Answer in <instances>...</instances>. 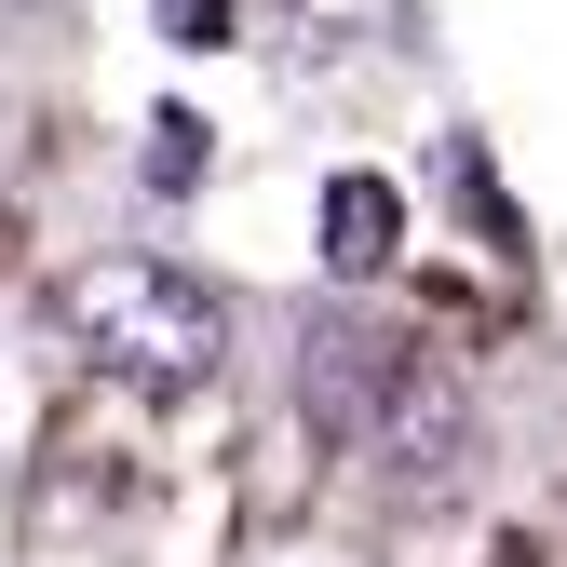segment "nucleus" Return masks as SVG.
Segmentation results:
<instances>
[{
    "label": "nucleus",
    "mask_w": 567,
    "mask_h": 567,
    "mask_svg": "<svg viewBox=\"0 0 567 567\" xmlns=\"http://www.w3.org/2000/svg\"><path fill=\"white\" fill-rule=\"evenodd\" d=\"M54 338L122 392H203L230 365V298L189 284L176 257H82L54 284Z\"/></svg>",
    "instance_id": "obj_1"
},
{
    "label": "nucleus",
    "mask_w": 567,
    "mask_h": 567,
    "mask_svg": "<svg viewBox=\"0 0 567 567\" xmlns=\"http://www.w3.org/2000/svg\"><path fill=\"white\" fill-rule=\"evenodd\" d=\"M298 392H311L324 433L379 446L392 473H446V460H460V433H473V419H460V379H446V365H419L405 338H365V324H311Z\"/></svg>",
    "instance_id": "obj_2"
},
{
    "label": "nucleus",
    "mask_w": 567,
    "mask_h": 567,
    "mask_svg": "<svg viewBox=\"0 0 567 567\" xmlns=\"http://www.w3.org/2000/svg\"><path fill=\"white\" fill-rule=\"evenodd\" d=\"M405 244V189L392 176H324V270L338 284H379Z\"/></svg>",
    "instance_id": "obj_3"
},
{
    "label": "nucleus",
    "mask_w": 567,
    "mask_h": 567,
    "mask_svg": "<svg viewBox=\"0 0 567 567\" xmlns=\"http://www.w3.org/2000/svg\"><path fill=\"white\" fill-rule=\"evenodd\" d=\"M189 176H203V122L163 109V122H150V189H189Z\"/></svg>",
    "instance_id": "obj_4"
},
{
    "label": "nucleus",
    "mask_w": 567,
    "mask_h": 567,
    "mask_svg": "<svg viewBox=\"0 0 567 567\" xmlns=\"http://www.w3.org/2000/svg\"><path fill=\"white\" fill-rule=\"evenodd\" d=\"M163 41H176V54H217V41H230V0H163Z\"/></svg>",
    "instance_id": "obj_5"
}]
</instances>
